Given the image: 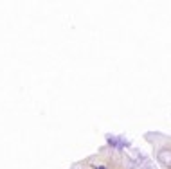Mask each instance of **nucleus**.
<instances>
[{
	"label": "nucleus",
	"mask_w": 171,
	"mask_h": 169,
	"mask_svg": "<svg viewBox=\"0 0 171 169\" xmlns=\"http://www.w3.org/2000/svg\"><path fill=\"white\" fill-rule=\"evenodd\" d=\"M97 169H105V167H97Z\"/></svg>",
	"instance_id": "nucleus-1"
}]
</instances>
